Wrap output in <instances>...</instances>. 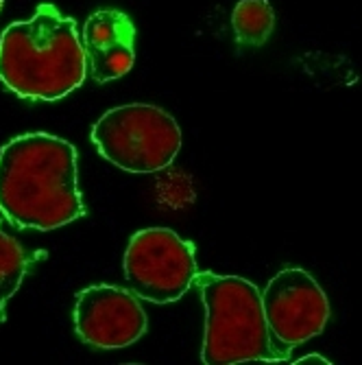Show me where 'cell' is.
Here are the masks:
<instances>
[{
	"mask_svg": "<svg viewBox=\"0 0 362 365\" xmlns=\"http://www.w3.org/2000/svg\"><path fill=\"white\" fill-rule=\"evenodd\" d=\"M262 307L275 354L286 361L290 350L321 335L330 319V300L321 284L304 269L275 274L262 291Z\"/></svg>",
	"mask_w": 362,
	"mask_h": 365,
	"instance_id": "8992f818",
	"label": "cell"
},
{
	"mask_svg": "<svg viewBox=\"0 0 362 365\" xmlns=\"http://www.w3.org/2000/svg\"><path fill=\"white\" fill-rule=\"evenodd\" d=\"M194 284L206 307V337L201 361L232 365L247 361H282L271 344L262 307V291L240 276L199 272Z\"/></svg>",
	"mask_w": 362,
	"mask_h": 365,
	"instance_id": "3957f363",
	"label": "cell"
},
{
	"mask_svg": "<svg viewBox=\"0 0 362 365\" xmlns=\"http://www.w3.org/2000/svg\"><path fill=\"white\" fill-rule=\"evenodd\" d=\"M122 264L131 291L155 304L177 302L199 274L194 245L169 227L136 232L127 245Z\"/></svg>",
	"mask_w": 362,
	"mask_h": 365,
	"instance_id": "5b68a950",
	"label": "cell"
},
{
	"mask_svg": "<svg viewBox=\"0 0 362 365\" xmlns=\"http://www.w3.org/2000/svg\"><path fill=\"white\" fill-rule=\"evenodd\" d=\"M98 153L129 173L169 169L181 149V129L161 108L147 103L120 106L105 112L92 127Z\"/></svg>",
	"mask_w": 362,
	"mask_h": 365,
	"instance_id": "277c9868",
	"label": "cell"
},
{
	"mask_svg": "<svg viewBox=\"0 0 362 365\" xmlns=\"http://www.w3.org/2000/svg\"><path fill=\"white\" fill-rule=\"evenodd\" d=\"M232 26L243 46H262L275 29V11L269 0H240L232 11Z\"/></svg>",
	"mask_w": 362,
	"mask_h": 365,
	"instance_id": "30bf717a",
	"label": "cell"
},
{
	"mask_svg": "<svg viewBox=\"0 0 362 365\" xmlns=\"http://www.w3.org/2000/svg\"><path fill=\"white\" fill-rule=\"evenodd\" d=\"M0 212L18 227L42 232L81 219L77 149L42 131L9 140L0 149Z\"/></svg>",
	"mask_w": 362,
	"mask_h": 365,
	"instance_id": "6da1fadb",
	"label": "cell"
},
{
	"mask_svg": "<svg viewBox=\"0 0 362 365\" xmlns=\"http://www.w3.org/2000/svg\"><path fill=\"white\" fill-rule=\"evenodd\" d=\"M0 9H3V0H0Z\"/></svg>",
	"mask_w": 362,
	"mask_h": 365,
	"instance_id": "8fae6325",
	"label": "cell"
},
{
	"mask_svg": "<svg viewBox=\"0 0 362 365\" xmlns=\"http://www.w3.org/2000/svg\"><path fill=\"white\" fill-rule=\"evenodd\" d=\"M85 75L77 22L53 5H40L28 22H14L0 36V81L20 98L59 101Z\"/></svg>",
	"mask_w": 362,
	"mask_h": 365,
	"instance_id": "7a4b0ae2",
	"label": "cell"
},
{
	"mask_svg": "<svg viewBox=\"0 0 362 365\" xmlns=\"http://www.w3.org/2000/svg\"><path fill=\"white\" fill-rule=\"evenodd\" d=\"M87 73L96 83L120 79L136 61V26L118 9L94 11L83 26Z\"/></svg>",
	"mask_w": 362,
	"mask_h": 365,
	"instance_id": "ba28073f",
	"label": "cell"
},
{
	"mask_svg": "<svg viewBox=\"0 0 362 365\" xmlns=\"http://www.w3.org/2000/svg\"><path fill=\"white\" fill-rule=\"evenodd\" d=\"M73 319L81 341L101 350L136 344L149 328L138 295L110 284H94L79 291Z\"/></svg>",
	"mask_w": 362,
	"mask_h": 365,
	"instance_id": "52a82bcc",
	"label": "cell"
},
{
	"mask_svg": "<svg viewBox=\"0 0 362 365\" xmlns=\"http://www.w3.org/2000/svg\"><path fill=\"white\" fill-rule=\"evenodd\" d=\"M40 256H44V252H36L31 256L14 237L0 230V324L7 319V302L20 289L33 260H38Z\"/></svg>",
	"mask_w": 362,
	"mask_h": 365,
	"instance_id": "9c48e42d",
	"label": "cell"
}]
</instances>
